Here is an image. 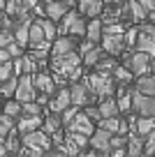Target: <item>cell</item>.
<instances>
[{"mask_svg": "<svg viewBox=\"0 0 155 157\" xmlns=\"http://www.w3.org/2000/svg\"><path fill=\"white\" fill-rule=\"evenodd\" d=\"M60 21H63V25H60V35L83 37V33H86V19H83L81 12H74V7H70Z\"/></svg>", "mask_w": 155, "mask_h": 157, "instance_id": "obj_1", "label": "cell"}, {"mask_svg": "<svg viewBox=\"0 0 155 157\" xmlns=\"http://www.w3.org/2000/svg\"><path fill=\"white\" fill-rule=\"evenodd\" d=\"M86 86L97 95V97H111L116 93V81L111 78V74H88Z\"/></svg>", "mask_w": 155, "mask_h": 157, "instance_id": "obj_2", "label": "cell"}, {"mask_svg": "<svg viewBox=\"0 0 155 157\" xmlns=\"http://www.w3.org/2000/svg\"><path fill=\"white\" fill-rule=\"evenodd\" d=\"M67 90H70V102H72L74 106L93 104V102H95V97H97V95L86 86V81H72V86H70Z\"/></svg>", "mask_w": 155, "mask_h": 157, "instance_id": "obj_3", "label": "cell"}, {"mask_svg": "<svg viewBox=\"0 0 155 157\" xmlns=\"http://www.w3.org/2000/svg\"><path fill=\"white\" fill-rule=\"evenodd\" d=\"M35 95H37V90H35V86H33V76H30V74H19L16 88H14V95H12V97L23 104V102H33Z\"/></svg>", "mask_w": 155, "mask_h": 157, "instance_id": "obj_4", "label": "cell"}, {"mask_svg": "<svg viewBox=\"0 0 155 157\" xmlns=\"http://www.w3.org/2000/svg\"><path fill=\"white\" fill-rule=\"evenodd\" d=\"M125 33V30H123ZM123 33H102L100 42H102V51L107 56H121L125 51V39H123Z\"/></svg>", "mask_w": 155, "mask_h": 157, "instance_id": "obj_5", "label": "cell"}, {"mask_svg": "<svg viewBox=\"0 0 155 157\" xmlns=\"http://www.w3.org/2000/svg\"><path fill=\"white\" fill-rule=\"evenodd\" d=\"M125 67L132 72V76H141V74H148L150 69V56L144 51H137V53L125 56Z\"/></svg>", "mask_w": 155, "mask_h": 157, "instance_id": "obj_6", "label": "cell"}, {"mask_svg": "<svg viewBox=\"0 0 155 157\" xmlns=\"http://www.w3.org/2000/svg\"><path fill=\"white\" fill-rule=\"evenodd\" d=\"M132 109L139 116H155V95H144L139 90H132Z\"/></svg>", "mask_w": 155, "mask_h": 157, "instance_id": "obj_7", "label": "cell"}, {"mask_svg": "<svg viewBox=\"0 0 155 157\" xmlns=\"http://www.w3.org/2000/svg\"><path fill=\"white\" fill-rule=\"evenodd\" d=\"M109 139H111V134H109L107 129L95 127V129H93V134L88 136V143L93 146V150H95L97 155H109V150H111V146H109Z\"/></svg>", "mask_w": 155, "mask_h": 157, "instance_id": "obj_8", "label": "cell"}, {"mask_svg": "<svg viewBox=\"0 0 155 157\" xmlns=\"http://www.w3.org/2000/svg\"><path fill=\"white\" fill-rule=\"evenodd\" d=\"M30 76H33V86H35L37 93H44V95H49V97L56 93V81L49 72H33Z\"/></svg>", "mask_w": 155, "mask_h": 157, "instance_id": "obj_9", "label": "cell"}, {"mask_svg": "<svg viewBox=\"0 0 155 157\" xmlns=\"http://www.w3.org/2000/svg\"><path fill=\"white\" fill-rule=\"evenodd\" d=\"M65 127L70 129V132H79V134H86V136H90L93 134V129H95V125H93V120L86 116V113H81V111H77L74 113V118L70 120Z\"/></svg>", "mask_w": 155, "mask_h": 157, "instance_id": "obj_10", "label": "cell"}, {"mask_svg": "<svg viewBox=\"0 0 155 157\" xmlns=\"http://www.w3.org/2000/svg\"><path fill=\"white\" fill-rule=\"evenodd\" d=\"M67 10L70 7L65 5V2H60V0H46V2H44V16L51 19V21H56V23L65 16Z\"/></svg>", "mask_w": 155, "mask_h": 157, "instance_id": "obj_11", "label": "cell"}, {"mask_svg": "<svg viewBox=\"0 0 155 157\" xmlns=\"http://www.w3.org/2000/svg\"><path fill=\"white\" fill-rule=\"evenodd\" d=\"M70 90L67 88H60L58 93H54L51 97H49V111H56V113H60L65 106H70Z\"/></svg>", "mask_w": 155, "mask_h": 157, "instance_id": "obj_12", "label": "cell"}, {"mask_svg": "<svg viewBox=\"0 0 155 157\" xmlns=\"http://www.w3.org/2000/svg\"><path fill=\"white\" fill-rule=\"evenodd\" d=\"M77 5H79V12H81L83 16L93 19V16L102 14V10H104V0H77Z\"/></svg>", "mask_w": 155, "mask_h": 157, "instance_id": "obj_13", "label": "cell"}, {"mask_svg": "<svg viewBox=\"0 0 155 157\" xmlns=\"http://www.w3.org/2000/svg\"><path fill=\"white\" fill-rule=\"evenodd\" d=\"M141 150H144V136L139 134H125V152L130 157H139Z\"/></svg>", "mask_w": 155, "mask_h": 157, "instance_id": "obj_14", "label": "cell"}, {"mask_svg": "<svg viewBox=\"0 0 155 157\" xmlns=\"http://www.w3.org/2000/svg\"><path fill=\"white\" fill-rule=\"evenodd\" d=\"M49 46H51V56H60V53H67V51L77 49L72 37H54Z\"/></svg>", "mask_w": 155, "mask_h": 157, "instance_id": "obj_15", "label": "cell"}, {"mask_svg": "<svg viewBox=\"0 0 155 157\" xmlns=\"http://www.w3.org/2000/svg\"><path fill=\"white\" fill-rule=\"evenodd\" d=\"M16 120H19V123H14V127L19 129V134L42 127V118H39V116H19Z\"/></svg>", "mask_w": 155, "mask_h": 157, "instance_id": "obj_16", "label": "cell"}, {"mask_svg": "<svg viewBox=\"0 0 155 157\" xmlns=\"http://www.w3.org/2000/svg\"><path fill=\"white\" fill-rule=\"evenodd\" d=\"M134 46H137V51H144V53H148L150 58H155V42L148 37L146 33H137V39H134Z\"/></svg>", "mask_w": 155, "mask_h": 157, "instance_id": "obj_17", "label": "cell"}, {"mask_svg": "<svg viewBox=\"0 0 155 157\" xmlns=\"http://www.w3.org/2000/svg\"><path fill=\"white\" fill-rule=\"evenodd\" d=\"M123 12H125V19L132 16L134 21H144L146 19V10L137 2V0H127L125 5H123Z\"/></svg>", "mask_w": 155, "mask_h": 157, "instance_id": "obj_18", "label": "cell"}, {"mask_svg": "<svg viewBox=\"0 0 155 157\" xmlns=\"http://www.w3.org/2000/svg\"><path fill=\"white\" fill-rule=\"evenodd\" d=\"M83 37L90 39L93 44H97V42H100V37H102V21L97 19V16H93L90 23H86V33H83Z\"/></svg>", "mask_w": 155, "mask_h": 157, "instance_id": "obj_19", "label": "cell"}, {"mask_svg": "<svg viewBox=\"0 0 155 157\" xmlns=\"http://www.w3.org/2000/svg\"><path fill=\"white\" fill-rule=\"evenodd\" d=\"M42 132H46V134H54L56 129H63V123H60V113H56V111H51L46 118L42 120Z\"/></svg>", "mask_w": 155, "mask_h": 157, "instance_id": "obj_20", "label": "cell"}, {"mask_svg": "<svg viewBox=\"0 0 155 157\" xmlns=\"http://www.w3.org/2000/svg\"><path fill=\"white\" fill-rule=\"evenodd\" d=\"M116 65H118V60L113 58V56H102V58L93 65V69H95L97 74H111Z\"/></svg>", "mask_w": 155, "mask_h": 157, "instance_id": "obj_21", "label": "cell"}, {"mask_svg": "<svg viewBox=\"0 0 155 157\" xmlns=\"http://www.w3.org/2000/svg\"><path fill=\"white\" fill-rule=\"evenodd\" d=\"M100 116L102 118H111V116H121V111H118V104H116V99H111V97H102V102H100Z\"/></svg>", "mask_w": 155, "mask_h": 157, "instance_id": "obj_22", "label": "cell"}, {"mask_svg": "<svg viewBox=\"0 0 155 157\" xmlns=\"http://www.w3.org/2000/svg\"><path fill=\"white\" fill-rule=\"evenodd\" d=\"M134 90H139V93H144V95H155V74H148V76L141 74Z\"/></svg>", "mask_w": 155, "mask_h": 157, "instance_id": "obj_23", "label": "cell"}, {"mask_svg": "<svg viewBox=\"0 0 155 157\" xmlns=\"http://www.w3.org/2000/svg\"><path fill=\"white\" fill-rule=\"evenodd\" d=\"M102 56H107L104 51H102V46H93V49H88L86 53H81V65H86V67H93V65H95L97 60L102 58Z\"/></svg>", "mask_w": 155, "mask_h": 157, "instance_id": "obj_24", "label": "cell"}, {"mask_svg": "<svg viewBox=\"0 0 155 157\" xmlns=\"http://www.w3.org/2000/svg\"><path fill=\"white\" fill-rule=\"evenodd\" d=\"M118 125H121V116H111V118H100L97 127L107 129L109 134H118Z\"/></svg>", "mask_w": 155, "mask_h": 157, "instance_id": "obj_25", "label": "cell"}, {"mask_svg": "<svg viewBox=\"0 0 155 157\" xmlns=\"http://www.w3.org/2000/svg\"><path fill=\"white\" fill-rule=\"evenodd\" d=\"M16 78H19V76H14V74H12V76H7V78H2V81H0V95H2V97H12V95H14Z\"/></svg>", "mask_w": 155, "mask_h": 157, "instance_id": "obj_26", "label": "cell"}, {"mask_svg": "<svg viewBox=\"0 0 155 157\" xmlns=\"http://www.w3.org/2000/svg\"><path fill=\"white\" fill-rule=\"evenodd\" d=\"M2 113H5V116H10V118H14V120H16V118L21 116V102H16L14 97H12V99H7V102L2 104Z\"/></svg>", "mask_w": 155, "mask_h": 157, "instance_id": "obj_27", "label": "cell"}, {"mask_svg": "<svg viewBox=\"0 0 155 157\" xmlns=\"http://www.w3.org/2000/svg\"><path fill=\"white\" fill-rule=\"evenodd\" d=\"M116 104H118V111H121V113H127V116H130V109H132V93H130V90H123L121 97L116 99Z\"/></svg>", "mask_w": 155, "mask_h": 157, "instance_id": "obj_28", "label": "cell"}, {"mask_svg": "<svg viewBox=\"0 0 155 157\" xmlns=\"http://www.w3.org/2000/svg\"><path fill=\"white\" fill-rule=\"evenodd\" d=\"M111 78H113V81L125 83V81H130V78H132V72L125 67V65H116V67H113V72H111Z\"/></svg>", "mask_w": 155, "mask_h": 157, "instance_id": "obj_29", "label": "cell"}, {"mask_svg": "<svg viewBox=\"0 0 155 157\" xmlns=\"http://www.w3.org/2000/svg\"><path fill=\"white\" fill-rule=\"evenodd\" d=\"M39 25H42V30H44V37L51 42V39L56 37V21H51V19H35Z\"/></svg>", "mask_w": 155, "mask_h": 157, "instance_id": "obj_30", "label": "cell"}, {"mask_svg": "<svg viewBox=\"0 0 155 157\" xmlns=\"http://www.w3.org/2000/svg\"><path fill=\"white\" fill-rule=\"evenodd\" d=\"M14 118H10V116H5V113H0V139H5L7 134L12 132V127H14Z\"/></svg>", "mask_w": 155, "mask_h": 157, "instance_id": "obj_31", "label": "cell"}, {"mask_svg": "<svg viewBox=\"0 0 155 157\" xmlns=\"http://www.w3.org/2000/svg\"><path fill=\"white\" fill-rule=\"evenodd\" d=\"M42 113V106H39L37 102H23L21 104V116H39Z\"/></svg>", "mask_w": 155, "mask_h": 157, "instance_id": "obj_32", "label": "cell"}, {"mask_svg": "<svg viewBox=\"0 0 155 157\" xmlns=\"http://www.w3.org/2000/svg\"><path fill=\"white\" fill-rule=\"evenodd\" d=\"M10 42H14V30L7 25H0V46H7Z\"/></svg>", "mask_w": 155, "mask_h": 157, "instance_id": "obj_33", "label": "cell"}, {"mask_svg": "<svg viewBox=\"0 0 155 157\" xmlns=\"http://www.w3.org/2000/svg\"><path fill=\"white\" fill-rule=\"evenodd\" d=\"M65 136H67V139H70L72 143H77L79 148L88 146V136H86V134H79V132H70V129H67V134H65Z\"/></svg>", "mask_w": 155, "mask_h": 157, "instance_id": "obj_34", "label": "cell"}, {"mask_svg": "<svg viewBox=\"0 0 155 157\" xmlns=\"http://www.w3.org/2000/svg\"><path fill=\"white\" fill-rule=\"evenodd\" d=\"M12 60H2V63H0V81H2V78H7V76H12ZM16 76V74H14Z\"/></svg>", "mask_w": 155, "mask_h": 157, "instance_id": "obj_35", "label": "cell"}, {"mask_svg": "<svg viewBox=\"0 0 155 157\" xmlns=\"http://www.w3.org/2000/svg\"><path fill=\"white\" fill-rule=\"evenodd\" d=\"M83 113H86V116L88 118H90V120H93V123H97V120H100V109H97V106H93V104H86V111H83Z\"/></svg>", "mask_w": 155, "mask_h": 157, "instance_id": "obj_36", "label": "cell"}, {"mask_svg": "<svg viewBox=\"0 0 155 157\" xmlns=\"http://www.w3.org/2000/svg\"><path fill=\"white\" fill-rule=\"evenodd\" d=\"M5 49H7V53H10L12 58H19V56L23 53V46H19L16 42H10V44H7Z\"/></svg>", "mask_w": 155, "mask_h": 157, "instance_id": "obj_37", "label": "cell"}, {"mask_svg": "<svg viewBox=\"0 0 155 157\" xmlns=\"http://www.w3.org/2000/svg\"><path fill=\"white\" fill-rule=\"evenodd\" d=\"M137 33H139V28H132V30H127V33H123V39H125V46H134Z\"/></svg>", "mask_w": 155, "mask_h": 157, "instance_id": "obj_38", "label": "cell"}, {"mask_svg": "<svg viewBox=\"0 0 155 157\" xmlns=\"http://www.w3.org/2000/svg\"><path fill=\"white\" fill-rule=\"evenodd\" d=\"M137 2L146 10V14H155V0H137Z\"/></svg>", "mask_w": 155, "mask_h": 157, "instance_id": "obj_39", "label": "cell"}, {"mask_svg": "<svg viewBox=\"0 0 155 157\" xmlns=\"http://www.w3.org/2000/svg\"><path fill=\"white\" fill-rule=\"evenodd\" d=\"M139 30H141V33H146V35H148V37L155 42V23H141Z\"/></svg>", "mask_w": 155, "mask_h": 157, "instance_id": "obj_40", "label": "cell"}, {"mask_svg": "<svg viewBox=\"0 0 155 157\" xmlns=\"http://www.w3.org/2000/svg\"><path fill=\"white\" fill-rule=\"evenodd\" d=\"M2 60H12V56L7 53V49H5V46H0V63H2Z\"/></svg>", "mask_w": 155, "mask_h": 157, "instance_id": "obj_41", "label": "cell"}, {"mask_svg": "<svg viewBox=\"0 0 155 157\" xmlns=\"http://www.w3.org/2000/svg\"><path fill=\"white\" fill-rule=\"evenodd\" d=\"M7 155V148H5V143H2V139H0V157H5Z\"/></svg>", "mask_w": 155, "mask_h": 157, "instance_id": "obj_42", "label": "cell"}, {"mask_svg": "<svg viewBox=\"0 0 155 157\" xmlns=\"http://www.w3.org/2000/svg\"><path fill=\"white\" fill-rule=\"evenodd\" d=\"M60 2H65L67 7H74V5H77V0H60Z\"/></svg>", "mask_w": 155, "mask_h": 157, "instance_id": "obj_43", "label": "cell"}, {"mask_svg": "<svg viewBox=\"0 0 155 157\" xmlns=\"http://www.w3.org/2000/svg\"><path fill=\"white\" fill-rule=\"evenodd\" d=\"M26 5H28V7H30V10H33V7H35V5H37V0H26Z\"/></svg>", "mask_w": 155, "mask_h": 157, "instance_id": "obj_44", "label": "cell"}, {"mask_svg": "<svg viewBox=\"0 0 155 157\" xmlns=\"http://www.w3.org/2000/svg\"><path fill=\"white\" fill-rule=\"evenodd\" d=\"M7 19V14H5V10H0V25H2V21Z\"/></svg>", "mask_w": 155, "mask_h": 157, "instance_id": "obj_45", "label": "cell"}, {"mask_svg": "<svg viewBox=\"0 0 155 157\" xmlns=\"http://www.w3.org/2000/svg\"><path fill=\"white\" fill-rule=\"evenodd\" d=\"M0 10H5V0H0Z\"/></svg>", "mask_w": 155, "mask_h": 157, "instance_id": "obj_46", "label": "cell"}, {"mask_svg": "<svg viewBox=\"0 0 155 157\" xmlns=\"http://www.w3.org/2000/svg\"><path fill=\"white\" fill-rule=\"evenodd\" d=\"M0 104H2V95H0Z\"/></svg>", "mask_w": 155, "mask_h": 157, "instance_id": "obj_47", "label": "cell"}]
</instances>
